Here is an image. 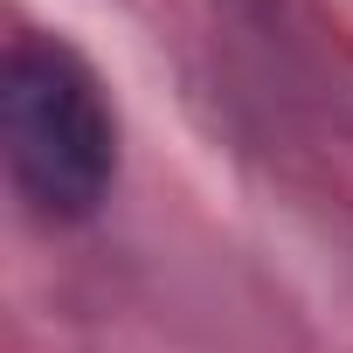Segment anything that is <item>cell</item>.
<instances>
[{
	"label": "cell",
	"mask_w": 353,
	"mask_h": 353,
	"mask_svg": "<svg viewBox=\"0 0 353 353\" xmlns=\"http://www.w3.org/2000/svg\"><path fill=\"white\" fill-rule=\"evenodd\" d=\"M8 181L42 222H90L118 181V118L97 70L42 28H21L0 63Z\"/></svg>",
	"instance_id": "cell-1"
}]
</instances>
